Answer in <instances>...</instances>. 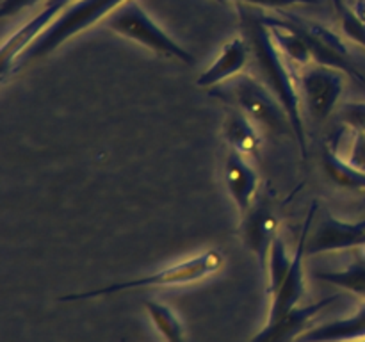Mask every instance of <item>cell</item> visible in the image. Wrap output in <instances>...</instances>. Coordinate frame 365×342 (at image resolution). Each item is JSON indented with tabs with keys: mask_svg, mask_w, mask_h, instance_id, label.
<instances>
[{
	"mask_svg": "<svg viewBox=\"0 0 365 342\" xmlns=\"http://www.w3.org/2000/svg\"><path fill=\"white\" fill-rule=\"evenodd\" d=\"M331 4H334V9L337 13L344 34L353 43H356V45L365 48V25L359 18V14H356L355 7L349 6L346 0H331Z\"/></svg>",
	"mask_w": 365,
	"mask_h": 342,
	"instance_id": "21",
	"label": "cell"
},
{
	"mask_svg": "<svg viewBox=\"0 0 365 342\" xmlns=\"http://www.w3.org/2000/svg\"><path fill=\"white\" fill-rule=\"evenodd\" d=\"M39 0H2V6H0V16L9 18L14 14L21 13L27 7L36 6Z\"/></svg>",
	"mask_w": 365,
	"mask_h": 342,
	"instance_id": "25",
	"label": "cell"
},
{
	"mask_svg": "<svg viewBox=\"0 0 365 342\" xmlns=\"http://www.w3.org/2000/svg\"><path fill=\"white\" fill-rule=\"evenodd\" d=\"M125 2L127 0H77L73 2L32 41V45H29L21 52V56L11 66L9 73H16L32 61L50 56L68 39L84 32L102 18L110 16Z\"/></svg>",
	"mask_w": 365,
	"mask_h": 342,
	"instance_id": "2",
	"label": "cell"
},
{
	"mask_svg": "<svg viewBox=\"0 0 365 342\" xmlns=\"http://www.w3.org/2000/svg\"><path fill=\"white\" fill-rule=\"evenodd\" d=\"M267 273H269V296L280 287V284L284 281V278L287 276L289 269L292 266V256L287 255V249H285L284 241L280 237L274 239L273 246H271L269 259H267Z\"/></svg>",
	"mask_w": 365,
	"mask_h": 342,
	"instance_id": "20",
	"label": "cell"
},
{
	"mask_svg": "<svg viewBox=\"0 0 365 342\" xmlns=\"http://www.w3.org/2000/svg\"><path fill=\"white\" fill-rule=\"evenodd\" d=\"M317 278L327 281V284L335 285V287L353 292L360 298H365V262H362V260L349 264L344 269L319 271Z\"/></svg>",
	"mask_w": 365,
	"mask_h": 342,
	"instance_id": "19",
	"label": "cell"
},
{
	"mask_svg": "<svg viewBox=\"0 0 365 342\" xmlns=\"http://www.w3.org/2000/svg\"><path fill=\"white\" fill-rule=\"evenodd\" d=\"M365 244V219L342 221L331 212H324L317 223L316 232L307 241V255L344 252Z\"/></svg>",
	"mask_w": 365,
	"mask_h": 342,
	"instance_id": "9",
	"label": "cell"
},
{
	"mask_svg": "<svg viewBox=\"0 0 365 342\" xmlns=\"http://www.w3.org/2000/svg\"><path fill=\"white\" fill-rule=\"evenodd\" d=\"M337 299H341V296L334 294L316 303H310V305H299L287 316L264 324L262 330L250 342H298L299 337L307 330H310V323L314 321V317L334 305Z\"/></svg>",
	"mask_w": 365,
	"mask_h": 342,
	"instance_id": "10",
	"label": "cell"
},
{
	"mask_svg": "<svg viewBox=\"0 0 365 342\" xmlns=\"http://www.w3.org/2000/svg\"><path fill=\"white\" fill-rule=\"evenodd\" d=\"M250 59V46L245 38H234L232 41L225 43L220 56L212 64L196 78L200 88H216L223 82L241 75Z\"/></svg>",
	"mask_w": 365,
	"mask_h": 342,
	"instance_id": "13",
	"label": "cell"
},
{
	"mask_svg": "<svg viewBox=\"0 0 365 342\" xmlns=\"http://www.w3.org/2000/svg\"><path fill=\"white\" fill-rule=\"evenodd\" d=\"M225 256L220 249H207L200 255L191 256L187 260L168 266L164 269L155 271L146 276L134 278L120 284H110L102 289H93L88 292H73L59 298V301H82V299L103 298V296L120 294L127 291H141V289H157V287H182V285H191L196 281L205 280L210 274H216L223 267Z\"/></svg>",
	"mask_w": 365,
	"mask_h": 342,
	"instance_id": "4",
	"label": "cell"
},
{
	"mask_svg": "<svg viewBox=\"0 0 365 342\" xmlns=\"http://www.w3.org/2000/svg\"><path fill=\"white\" fill-rule=\"evenodd\" d=\"M351 342H365V338H362V341H351Z\"/></svg>",
	"mask_w": 365,
	"mask_h": 342,
	"instance_id": "27",
	"label": "cell"
},
{
	"mask_svg": "<svg viewBox=\"0 0 365 342\" xmlns=\"http://www.w3.org/2000/svg\"><path fill=\"white\" fill-rule=\"evenodd\" d=\"M317 210V203L310 205L309 214H307L305 224H303L302 235H299V244L296 248L294 256H292V266L289 269L287 276L280 284V287L271 294V306L267 314L266 323L277 321L280 317L287 316L294 309H298L305 296V255H307V241H309V232L312 227L314 214Z\"/></svg>",
	"mask_w": 365,
	"mask_h": 342,
	"instance_id": "8",
	"label": "cell"
},
{
	"mask_svg": "<svg viewBox=\"0 0 365 342\" xmlns=\"http://www.w3.org/2000/svg\"><path fill=\"white\" fill-rule=\"evenodd\" d=\"M341 120L355 130L365 128V102L346 103L341 110Z\"/></svg>",
	"mask_w": 365,
	"mask_h": 342,
	"instance_id": "23",
	"label": "cell"
},
{
	"mask_svg": "<svg viewBox=\"0 0 365 342\" xmlns=\"http://www.w3.org/2000/svg\"><path fill=\"white\" fill-rule=\"evenodd\" d=\"M225 180L230 191L235 207L245 216L255 203L257 187H259V177L253 170L252 164L245 159V155L232 150L228 153L227 166H225Z\"/></svg>",
	"mask_w": 365,
	"mask_h": 342,
	"instance_id": "14",
	"label": "cell"
},
{
	"mask_svg": "<svg viewBox=\"0 0 365 342\" xmlns=\"http://www.w3.org/2000/svg\"><path fill=\"white\" fill-rule=\"evenodd\" d=\"M237 11L241 14V27L245 32L242 38L248 41L250 53L255 59L260 81L273 91V95L280 100V103L287 110L299 152H302L303 159H307L309 150H307V132L302 118L299 84L296 82L289 61L278 48L273 32L264 24L262 16L260 13H257L255 7L237 6Z\"/></svg>",
	"mask_w": 365,
	"mask_h": 342,
	"instance_id": "1",
	"label": "cell"
},
{
	"mask_svg": "<svg viewBox=\"0 0 365 342\" xmlns=\"http://www.w3.org/2000/svg\"><path fill=\"white\" fill-rule=\"evenodd\" d=\"M324 171H327L328 178L334 182L335 185L344 189H351V191H365V173L360 171L359 167L353 166L349 160L341 159L337 152L331 146H327L323 150V157H321Z\"/></svg>",
	"mask_w": 365,
	"mask_h": 342,
	"instance_id": "17",
	"label": "cell"
},
{
	"mask_svg": "<svg viewBox=\"0 0 365 342\" xmlns=\"http://www.w3.org/2000/svg\"><path fill=\"white\" fill-rule=\"evenodd\" d=\"M355 11H356V14H359L360 20H362L364 25H365V0H360V2L356 4Z\"/></svg>",
	"mask_w": 365,
	"mask_h": 342,
	"instance_id": "26",
	"label": "cell"
},
{
	"mask_svg": "<svg viewBox=\"0 0 365 342\" xmlns=\"http://www.w3.org/2000/svg\"><path fill=\"white\" fill-rule=\"evenodd\" d=\"M348 160L353 164V166L359 167L360 171H364L365 173V128H362V130H356Z\"/></svg>",
	"mask_w": 365,
	"mask_h": 342,
	"instance_id": "24",
	"label": "cell"
},
{
	"mask_svg": "<svg viewBox=\"0 0 365 342\" xmlns=\"http://www.w3.org/2000/svg\"><path fill=\"white\" fill-rule=\"evenodd\" d=\"M73 2H77V0H48L46 6L31 21H27L24 27L18 28L11 38H7L4 41L2 48H0V57H2V78L7 77L11 66L21 56V52L29 45H32V41Z\"/></svg>",
	"mask_w": 365,
	"mask_h": 342,
	"instance_id": "11",
	"label": "cell"
},
{
	"mask_svg": "<svg viewBox=\"0 0 365 342\" xmlns=\"http://www.w3.org/2000/svg\"><path fill=\"white\" fill-rule=\"evenodd\" d=\"M220 2H235L237 6L267 7V9H285L291 6H314L319 0H220Z\"/></svg>",
	"mask_w": 365,
	"mask_h": 342,
	"instance_id": "22",
	"label": "cell"
},
{
	"mask_svg": "<svg viewBox=\"0 0 365 342\" xmlns=\"http://www.w3.org/2000/svg\"><path fill=\"white\" fill-rule=\"evenodd\" d=\"M110 31L163 57L177 59L185 64H195V57L182 45H178L141 6L138 0H127L107 20Z\"/></svg>",
	"mask_w": 365,
	"mask_h": 342,
	"instance_id": "5",
	"label": "cell"
},
{
	"mask_svg": "<svg viewBox=\"0 0 365 342\" xmlns=\"http://www.w3.org/2000/svg\"><path fill=\"white\" fill-rule=\"evenodd\" d=\"M225 139L234 152L241 155H257L262 145L259 125L246 116L242 110L232 109L225 118Z\"/></svg>",
	"mask_w": 365,
	"mask_h": 342,
	"instance_id": "16",
	"label": "cell"
},
{
	"mask_svg": "<svg viewBox=\"0 0 365 342\" xmlns=\"http://www.w3.org/2000/svg\"><path fill=\"white\" fill-rule=\"evenodd\" d=\"M210 96H216L221 102L242 110L262 130L271 132V134L291 132L294 135L285 107L273 95V91L253 75L241 73L216 86L210 89Z\"/></svg>",
	"mask_w": 365,
	"mask_h": 342,
	"instance_id": "3",
	"label": "cell"
},
{
	"mask_svg": "<svg viewBox=\"0 0 365 342\" xmlns=\"http://www.w3.org/2000/svg\"><path fill=\"white\" fill-rule=\"evenodd\" d=\"M365 338V303L353 316L312 326L298 342H351Z\"/></svg>",
	"mask_w": 365,
	"mask_h": 342,
	"instance_id": "15",
	"label": "cell"
},
{
	"mask_svg": "<svg viewBox=\"0 0 365 342\" xmlns=\"http://www.w3.org/2000/svg\"><path fill=\"white\" fill-rule=\"evenodd\" d=\"M145 306L153 326L166 338V342H185L184 323H182L178 314L170 305L155 301V299H148Z\"/></svg>",
	"mask_w": 365,
	"mask_h": 342,
	"instance_id": "18",
	"label": "cell"
},
{
	"mask_svg": "<svg viewBox=\"0 0 365 342\" xmlns=\"http://www.w3.org/2000/svg\"><path fill=\"white\" fill-rule=\"evenodd\" d=\"M284 18L302 36L303 41L307 43L310 53H312L314 63L321 64V66L335 68V70L344 71L353 81L365 84V77L360 73L356 64L353 63L348 46H346V43L335 32L323 27V25L299 20V18L292 16V14H287V16L284 14Z\"/></svg>",
	"mask_w": 365,
	"mask_h": 342,
	"instance_id": "6",
	"label": "cell"
},
{
	"mask_svg": "<svg viewBox=\"0 0 365 342\" xmlns=\"http://www.w3.org/2000/svg\"><path fill=\"white\" fill-rule=\"evenodd\" d=\"M242 221V241L259 259L262 269H266L271 246L278 237V217L266 200L253 203L252 209L245 214Z\"/></svg>",
	"mask_w": 365,
	"mask_h": 342,
	"instance_id": "12",
	"label": "cell"
},
{
	"mask_svg": "<svg viewBox=\"0 0 365 342\" xmlns=\"http://www.w3.org/2000/svg\"><path fill=\"white\" fill-rule=\"evenodd\" d=\"M344 88L342 71L335 68L312 64L299 77V93L307 110L316 121L328 120L337 105Z\"/></svg>",
	"mask_w": 365,
	"mask_h": 342,
	"instance_id": "7",
	"label": "cell"
}]
</instances>
